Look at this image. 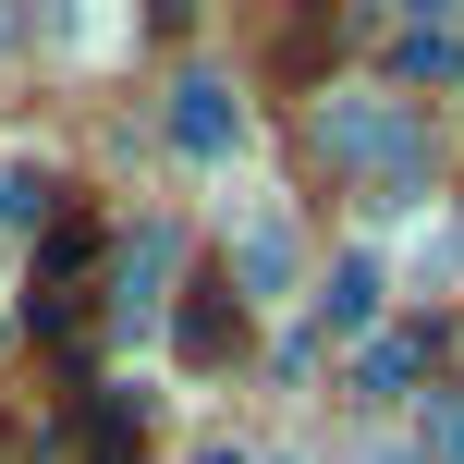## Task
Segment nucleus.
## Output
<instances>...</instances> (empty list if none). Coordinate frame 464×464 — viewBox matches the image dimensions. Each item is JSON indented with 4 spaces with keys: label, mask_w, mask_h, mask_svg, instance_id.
Returning <instances> with one entry per match:
<instances>
[{
    "label": "nucleus",
    "mask_w": 464,
    "mask_h": 464,
    "mask_svg": "<svg viewBox=\"0 0 464 464\" xmlns=\"http://www.w3.org/2000/svg\"><path fill=\"white\" fill-rule=\"evenodd\" d=\"M171 147H184V160H232V147H245L232 73H184V86H171Z\"/></svg>",
    "instance_id": "obj_1"
},
{
    "label": "nucleus",
    "mask_w": 464,
    "mask_h": 464,
    "mask_svg": "<svg viewBox=\"0 0 464 464\" xmlns=\"http://www.w3.org/2000/svg\"><path fill=\"white\" fill-rule=\"evenodd\" d=\"M330 147H343V160L354 171H392V184H416V171H428V135H416V122H403V111H330Z\"/></svg>",
    "instance_id": "obj_2"
},
{
    "label": "nucleus",
    "mask_w": 464,
    "mask_h": 464,
    "mask_svg": "<svg viewBox=\"0 0 464 464\" xmlns=\"http://www.w3.org/2000/svg\"><path fill=\"white\" fill-rule=\"evenodd\" d=\"M416 367H428L416 330H379V343L354 354V392H367V403H403V392H416Z\"/></svg>",
    "instance_id": "obj_3"
},
{
    "label": "nucleus",
    "mask_w": 464,
    "mask_h": 464,
    "mask_svg": "<svg viewBox=\"0 0 464 464\" xmlns=\"http://www.w3.org/2000/svg\"><path fill=\"white\" fill-rule=\"evenodd\" d=\"M305 269V245H294V220H245V294H281V281Z\"/></svg>",
    "instance_id": "obj_4"
},
{
    "label": "nucleus",
    "mask_w": 464,
    "mask_h": 464,
    "mask_svg": "<svg viewBox=\"0 0 464 464\" xmlns=\"http://www.w3.org/2000/svg\"><path fill=\"white\" fill-rule=\"evenodd\" d=\"M49 220V160H0V232H37Z\"/></svg>",
    "instance_id": "obj_5"
},
{
    "label": "nucleus",
    "mask_w": 464,
    "mask_h": 464,
    "mask_svg": "<svg viewBox=\"0 0 464 464\" xmlns=\"http://www.w3.org/2000/svg\"><path fill=\"white\" fill-rule=\"evenodd\" d=\"M392 73H416V86H440V73H464V37H452V24H416V37L392 49Z\"/></svg>",
    "instance_id": "obj_6"
},
{
    "label": "nucleus",
    "mask_w": 464,
    "mask_h": 464,
    "mask_svg": "<svg viewBox=\"0 0 464 464\" xmlns=\"http://www.w3.org/2000/svg\"><path fill=\"white\" fill-rule=\"evenodd\" d=\"M160 281H171V232H135L122 245V305H160Z\"/></svg>",
    "instance_id": "obj_7"
},
{
    "label": "nucleus",
    "mask_w": 464,
    "mask_h": 464,
    "mask_svg": "<svg viewBox=\"0 0 464 464\" xmlns=\"http://www.w3.org/2000/svg\"><path fill=\"white\" fill-rule=\"evenodd\" d=\"M318 305H330V330H354V318H367V305H379V256H343Z\"/></svg>",
    "instance_id": "obj_8"
},
{
    "label": "nucleus",
    "mask_w": 464,
    "mask_h": 464,
    "mask_svg": "<svg viewBox=\"0 0 464 464\" xmlns=\"http://www.w3.org/2000/svg\"><path fill=\"white\" fill-rule=\"evenodd\" d=\"M184 354H196V367H220V354H232V305H220V294L184 305Z\"/></svg>",
    "instance_id": "obj_9"
},
{
    "label": "nucleus",
    "mask_w": 464,
    "mask_h": 464,
    "mask_svg": "<svg viewBox=\"0 0 464 464\" xmlns=\"http://www.w3.org/2000/svg\"><path fill=\"white\" fill-rule=\"evenodd\" d=\"M98 464H135V392H98Z\"/></svg>",
    "instance_id": "obj_10"
},
{
    "label": "nucleus",
    "mask_w": 464,
    "mask_h": 464,
    "mask_svg": "<svg viewBox=\"0 0 464 464\" xmlns=\"http://www.w3.org/2000/svg\"><path fill=\"white\" fill-rule=\"evenodd\" d=\"M428 452H440V464H464V392L440 403V416H428Z\"/></svg>",
    "instance_id": "obj_11"
}]
</instances>
